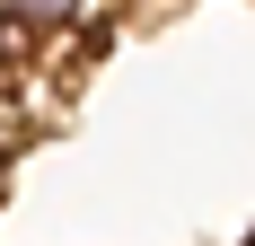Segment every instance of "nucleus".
Returning <instances> with one entry per match:
<instances>
[{"mask_svg":"<svg viewBox=\"0 0 255 246\" xmlns=\"http://www.w3.org/2000/svg\"><path fill=\"white\" fill-rule=\"evenodd\" d=\"M247 246H255V238H247Z\"/></svg>","mask_w":255,"mask_h":246,"instance_id":"obj_3","label":"nucleus"},{"mask_svg":"<svg viewBox=\"0 0 255 246\" xmlns=\"http://www.w3.org/2000/svg\"><path fill=\"white\" fill-rule=\"evenodd\" d=\"M115 0H0V18L18 35H79V26H106Z\"/></svg>","mask_w":255,"mask_h":246,"instance_id":"obj_1","label":"nucleus"},{"mask_svg":"<svg viewBox=\"0 0 255 246\" xmlns=\"http://www.w3.org/2000/svg\"><path fill=\"white\" fill-rule=\"evenodd\" d=\"M0 149H9V141H0Z\"/></svg>","mask_w":255,"mask_h":246,"instance_id":"obj_2","label":"nucleus"}]
</instances>
